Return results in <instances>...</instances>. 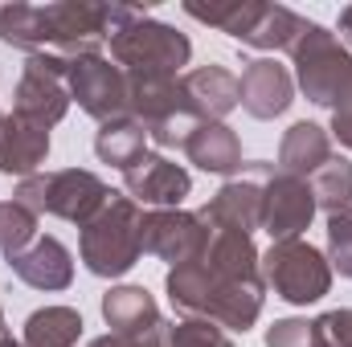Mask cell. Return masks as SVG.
Listing matches in <instances>:
<instances>
[{
	"instance_id": "obj_36",
	"label": "cell",
	"mask_w": 352,
	"mask_h": 347,
	"mask_svg": "<svg viewBox=\"0 0 352 347\" xmlns=\"http://www.w3.org/2000/svg\"><path fill=\"white\" fill-rule=\"evenodd\" d=\"M349 327H352V311H349Z\"/></svg>"
},
{
	"instance_id": "obj_34",
	"label": "cell",
	"mask_w": 352,
	"mask_h": 347,
	"mask_svg": "<svg viewBox=\"0 0 352 347\" xmlns=\"http://www.w3.org/2000/svg\"><path fill=\"white\" fill-rule=\"evenodd\" d=\"M0 347H25V344H16V339H12L8 331H0Z\"/></svg>"
},
{
	"instance_id": "obj_31",
	"label": "cell",
	"mask_w": 352,
	"mask_h": 347,
	"mask_svg": "<svg viewBox=\"0 0 352 347\" xmlns=\"http://www.w3.org/2000/svg\"><path fill=\"white\" fill-rule=\"evenodd\" d=\"M266 347H311V323L307 319H278L266 327Z\"/></svg>"
},
{
	"instance_id": "obj_23",
	"label": "cell",
	"mask_w": 352,
	"mask_h": 347,
	"mask_svg": "<svg viewBox=\"0 0 352 347\" xmlns=\"http://www.w3.org/2000/svg\"><path fill=\"white\" fill-rule=\"evenodd\" d=\"M303 25H307V16H299V12H295V8H287V4H270V0H266L263 16H258V21H254V29L242 37V45L263 49V53L291 49V45L299 41Z\"/></svg>"
},
{
	"instance_id": "obj_11",
	"label": "cell",
	"mask_w": 352,
	"mask_h": 347,
	"mask_svg": "<svg viewBox=\"0 0 352 347\" xmlns=\"http://www.w3.org/2000/svg\"><path fill=\"white\" fill-rule=\"evenodd\" d=\"M316 217V192L311 180L274 172L266 180L263 192V229L270 233V241H295Z\"/></svg>"
},
{
	"instance_id": "obj_30",
	"label": "cell",
	"mask_w": 352,
	"mask_h": 347,
	"mask_svg": "<svg viewBox=\"0 0 352 347\" xmlns=\"http://www.w3.org/2000/svg\"><path fill=\"white\" fill-rule=\"evenodd\" d=\"M168 344V323L156 331H107L98 339H90L87 347H164Z\"/></svg>"
},
{
	"instance_id": "obj_35",
	"label": "cell",
	"mask_w": 352,
	"mask_h": 347,
	"mask_svg": "<svg viewBox=\"0 0 352 347\" xmlns=\"http://www.w3.org/2000/svg\"><path fill=\"white\" fill-rule=\"evenodd\" d=\"M0 331H4V311H0Z\"/></svg>"
},
{
	"instance_id": "obj_7",
	"label": "cell",
	"mask_w": 352,
	"mask_h": 347,
	"mask_svg": "<svg viewBox=\"0 0 352 347\" xmlns=\"http://www.w3.org/2000/svg\"><path fill=\"white\" fill-rule=\"evenodd\" d=\"M270 176H274V164H266V160L242 164V172L230 176L197 217L209 225V233H246V237H254V229H263V192Z\"/></svg>"
},
{
	"instance_id": "obj_15",
	"label": "cell",
	"mask_w": 352,
	"mask_h": 347,
	"mask_svg": "<svg viewBox=\"0 0 352 347\" xmlns=\"http://www.w3.org/2000/svg\"><path fill=\"white\" fill-rule=\"evenodd\" d=\"M180 86L197 123H221L238 106V78L226 66H197L180 74Z\"/></svg>"
},
{
	"instance_id": "obj_29",
	"label": "cell",
	"mask_w": 352,
	"mask_h": 347,
	"mask_svg": "<svg viewBox=\"0 0 352 347\" xmlns=\"http://www.w3.org/2000/svg\"><path fill=\"white\" fill-rule=\"evenodd\" d=\"M311 347H352L349 311H328L311 323Z\"/></svg>"
},
{
	"instance_id": "obj_28",
	"label": "cell",
	"mask_w": 352,
	"mask_h": 347,
	"mask_svg": "<svg viewBox=\"0 0 352 347\" xmlns=\"http://www.w3.org/2000/svg\"><path fill=\"white\" fill-rule=\"evenodd\" d=\"M328 265L340 278H352V204L328 213Z\"/></svg>"
},
{
	"instance_id": "obj_25",
	"label": "cell",
	"mask_w": 352,
	"mask_h": 347,
	"mask_svg": "<svg viewBox=\"0 0 352 347\" xmlns=\"http://www.w3.org/2000/svg\"><path fill=\"white\" fill-rule=\"evenodd\" d=\"M37 213L25 208L21 200H4L0 204V258L12 261L21 258L33 241H37Z\"/></svg>"
},
{
	"instance_id": "obj_27",
	"label": "cell",
	"mask_w": 352,
	"mask_h": 347,
	"mask_svg": "<svg viewBox=\"0 0 352 347\" xmlns=\"http://www.w3.org/2000/svg\"><path fill=\"white\" fill-rule=\"evenodd\" d=\"M164 347H234V339H230V331L217 327L213 319L188 315V319H180V323L168 327V344Z\"/></svg>"
},
{
	"instance_id": "obj_19",
	"label": "cell",
	"mask_w": 352,
	"mask_h": 347,
	"mask_svg": "<svg viewBox=\"0 0 352 347\" xmlns=\"http://www.w3.org/2000/svg\"><path fill=\"white\" fill-rule=\"evenodd\" d=\"M0 41L12 49H25L29 58L54 49L50 33V8L45 4H0Z\"/></svg>"
},
{
	"instance_id": "obj_13",
	"label": "cell",
	"mask_w": 352,
	"mask_h": 347,
	"mask_svg": "<svg viewBox=\"0 0 352 347\" xmlns=\"http://www.w3.org/2000/svg\"><path fill=\"white\" fill-rule=\"evenodd\" d=\"M291 102H295V78L287 74V66H278L274 58L246 62L238 78V106H246V115L278 119Z\"/></svg>"
},
{
	"instance_id": "obj_24",
	"label": "cell",
	"mask_w": 352,
	"mask_h": 347,
	"mask_svg": "<svg viewBox=\"0 0 352 347\" xmlns=\"http://www.w3.org/2000/svg\"><path fill=\"white\" fill-rule=\"evenodd\" d=\"M263 8H266V0H217V4H197V0H188V4H184V12H188L192 21L213 25V29L230 33L234 41H242V37L254 29V21L263 16Z\"/></svg>"
},
{
	"instance_id": "obj_3",
	"label": "cell",
	"mask_w": 352,
	"mask_h": 347,
	"mask_svg": "<svg viewBox=\"0 0 352 347\" xmlns=\"http://www.w3.org/2000/svg\"><path fill=\"white\" fill-rule=\"evenodd\" d=\"M192 58V41L148 16V8H135L131 21H123V29L111 37V62L123 70V74H168L180 78V66H188Z\"/></svg>"
},
{
	"instance_id": "obj_8",
	"label": "cell",
	"mask_w": 352,
	"mask_h": 347,
	"mask_svg": "<svg viewBox=\"0 0 352 347\" xmlns=\"http://www.w3.org/2000/svg\"><path fill=\"white\" fill-rule=\"evenodd\" d=\"M66 70L70 62L58 53H37L25 62L16 98H12V115L37 123V127H54L66 119L70 110V86H66Z\"/></svg>"
},
{
	"instance_id": "obj_21",
	"label": "cell",
	"mask_w": 352,
	"mask_h": 347,
	"mask_svg": "<svg viewBox=\"0 0 352 347\" xmlns=\"http://www.w3.org/2000/svg\"><path fill=\"white\" fill-rule=\"evenodd\" d=\"M94 156H98L102 164L119 168V172L135 168V164L148 156V131H144V123H135L131 115L102 123L98 135H94Z\"/></svg>"
},
{
	"instance_id": "obj_22",
	"label": "cell",
	"mask_w": 352,
	"mask_h": 347,
	"mask_svg": "<svg viewBox=\"0 0 352 347\" xmlns=\"http://www.w3.org/2000/svg\"><path fill=\"white\" fill-rule=\"evenodd\" d=\"M82 339V315L74 307H41L25 319V347H74Z\"/></svg>"
},
{
	"instance_id": "obj_14",
	"label": "cell",
	"mask_w": 352,
	"mask_h": 347,
	"mask_svg": "<svg viewBox=\"0 0 352 347\" xmlns=\"http://www.w3.org/2000/svg\"><path fill=\"white\" fill-rule=\"evenodd\" d=\"M50 160V127H37L21 115H0V176H29L41 172Z\"/></svg>"
},
{
	"instance_id": "obj_32",
	"label": "cell",
	"mask_w": 352,
	"mask_h": 347,
	"mask_svg": "<svg viewBox=\"0 0 352 347\" xmlns=\"http://www.w3.org/2000/svg\"><path fill=\"white\" fill-rule=\"evenodd\" d=\"M332 139H340V147H349L352 152V86L340 94V102L332 106V131H328Z\"/></svg>"
},
{
	"instance_id": "obj_10",
	"label": "cell",
	"mask_w": 352,
	"mask_h": 347,
	"mask_svg": "<svg viewBox=\"0 0 352 347\" xmlns=\"http://www.w3.org/2000/svg\"><path fill=\"white\" fill-rule=\"evenodd\" d=\"M209 237L213 233L197 213H184V208H148L144 213V254L168 261V265L201 258Z\"/></svg>"
},
{
	"instance_id": "obj_18",
	"label": "cell",
	"mask_w": 352,
	"mask_h": 347,
	"mask_svg": "<svg viewBox=\"0 0 352 347\" xmlns=\"http://www.w3.org/2000/svg\"><path fill=\"white\" fill-rule=\"evenodd\" d=\"M332 160V135L320 127V123H295L283 143H278V164L287 176H299V180H311L324 164Z\"/></svg>"
},
{
	"instance_id": "obj_5",
	"label": "cell",
	"mask_w": 352,
	"mask_h": 347,
	"mask_svg": "<svg viewBox=\"0 0 352 347\" xmlns=\"http://www.w3.org/2000/svg\"><path fill=\"white\" fill-rule=\"evenodd\" d=\"M287 53L295 62V82L307 94V102L336 106L340 94L352 86V53L344 49V41L328 25L307 21L303 33H299V41Z\"/></svg>"
},
{
	"instance_id": "obj_9",
	"label": "cell",
	"mask_w": 352,
	"mask_h": 347,
	"mask_svg": "<svg viewBox=\"0 0 352 347\" xmlns=\"http://www.w3.org/2000/svg\"><path fill=\"white\" fill-rule=\"evenodd\" d=\"M66 86H70V102H78L98 123H111V119L127 115V74L102 53L74 58L70 70H66Z\"/></svg>"
},
{
	"instance_id": "obj_20",
	"label": "cell",
	"mask_w": 352,
	"mask_h": 347,
	"mask_svg": "<svg viewBox=\"0 0 352 347\" xmlns=\"http://www.w3.org/2000/svg\"><path fill=\"white\" fill-rule=\"evenodd\" d=\"M102 319L115 331H156V327H164L160 307L144 286H111L102 294Z\"/></svg>"
},
{
	"instance_id": "obj_26",
	"label": "cell",
	"mask_w": 352,
	"mask_h": 347,
	"mask_svg": "<svg viewBox=\"0 0 352 347\" xmlns=\"http://www.w3.org/2000/svg\"><path fill=\"white\" fill-rule=\"evenodd\" d=\"M311 192H316V208H324V213H336V208L352 204V164L344 156H332L311 176Z\"/></svg>"
},
{
	"instance_id": "obj_1",
	"label": "cell",
	"mask_w": 352,
	"mask_h": 347,
	"mask_svg": "<svg viewBox=\"0 0 352 347\" xmlns=\"http://www.w3.org/2000/svg\"><path fill=\"white\" fill-rule=\"evenodd\" d=\"M164 290H168L176 311L197 315V319H213L226 331H250L263 315L266 298L263 282H226L201 258L173 265L164 278Z\"/></svg>"
},
{
	"instance_id": "obj_33",
	"label": "cell",
	"mask_w": 352,
	"mask_h": 347,
	"mask_svg": "<svg viewBox=\"0 0 352 347\" xmlns=\"http://www.w3.org/2000/svg\"><path fill=\"white\" fill-rule=\"evenodd\" d=\"M340 41H344V49L352 53V4L340 8Z\"/></svg>"
},
{
	"instance_id": "obj_2",
	"label": "cell",
	"mask_w": 352,
	"mask_h": 347,
	"mask_svg": "<svg viewBox=\"0 0 352 347\" xmlns=\"http://www.w3.org/2000/svg\"><path fill=\"white\" fill-rule=\"evenodd\" d=\"M82 265L94 278H123L144 254V208L131 196L111 192L98 217L82 225Z\"/></svg>"
},
{
	"instance_id": "obj_6",
	"label": "cell",
	"mask_w": 352,
	"mask_h": 347,
	"mask_svg": "<svg viewBox=\"0 0 352 347\" xmlns=\"http://www.w3.org/2000/svg\"><path fill=\"white\" fill-rule=\"evenodd\" d=\"M263 282L274 290V298L291 307H311L332 290V265L328 254H320L311 241H270L263 254Z\"/></svg>"
},
{
	"instance_id": "obj_16",
	"label": "cell",
	"mask_w": 352,
	"mask_h": 347,
	"mask_svg": "<svg viewBox=\"0 0 352 347\" xmlns=\"http://www.w3.org/2000/svg\"><path fill=\"white\" fill-rule=\"evenodd\" d=\"M8 265H12V274L25 286L45 290V294L50 290H66L74 282V258H70V250L58 237H37L21 258H12Z\"/></svg>"
},
{
	"instance_id": "obj_17",
	"label": "cell",
	"mask_w": 352,
	"mask_h": 347,
	"mask_svg": "<svg viewBox=\"0 0 352 347\" xmlns=\"http://www.w3.org/2000/svg\"><path fill=\"white\" fill-rule=\"evenodd\" d=\"M188 164L213 176H238L242 172V139L226 123H197L188 143H184Z\"/></svg>"
},
{
	"instance_id": "obj_12",
	"label": "cell",
	"mask_w": 352,
	"mask_h": 347,
	"mask_svg": "<svg viewBox=\"0 0 352 347\" xmlns=\"http://www.w3.org/2000/svg\"><path fill=\"white\" fill-rule=\"evenodd\" d=\"M123 188L135 204L148 208H180V200L192 192V176L184 172L180 164H173L160 152H148L135 168L123 172Z\"/></svg>"
},
{
	"instance_id": "obj_4",
	"label": "cell",
	"mask_w": 352,
	"mask_h": 347,
	"mask_svg": "<svg viewBox=\"0 0 352 347\" xmlns=\"http://www.w3.org/2000/svg\"><path fill=\"white\" fill-rule=\"evenodd\" d=\"M12 200H21L25 208H33L37 217H62L70 225H90L98 217V208L111 200V188L87 168H62V172H37L16 184Z\"/></svg>"
}]
</instances>
